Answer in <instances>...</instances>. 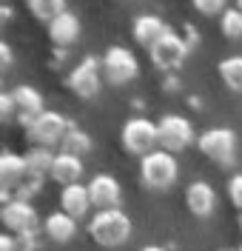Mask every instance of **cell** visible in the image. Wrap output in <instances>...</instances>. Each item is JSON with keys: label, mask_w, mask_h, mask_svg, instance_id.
I'll use <instances>...</instances> for the list:
<instances>
[{"label": "cell", "mask_w": 242, "mask_h": 251, "mask_svg": "<svg viewBox=\"0 0 242 251\" xmlns=\"http://www.w3.org/2000/svg\"><path fill=\"white\" fill-rule=\"evenodd\" d=\"M199 151L214 160V163H220V166H228V163H234V151H237V137H234V131L231 128H208L205 134H199Z\"/></svg>", "instance_id": "9c48e42d"}, {"label": "cell", "mask_w": 242, "mask_h": 251, "mask_svg": "<svg viewBox=\"0 0 242 251\" xmlns=\"http://www.w3.org/2000/svg\"><path fill=\"white\" fill-rule=\"evenodd\" d=\"M143 251H165V249H160V246H145Z\"/></svg>", "instance_id": "f546056e"}, {"label": "cell", "mask_w": 242, "mask_h": 251, "mask_svg": "<svg viewBox=\"0 0 242 251\" xmlns=\"http://www.w3.org/2000/svg\"><path fill=\"white\" fill-rule=\"evenodd\" d=\"M151 54V63L160 69V72H177L182 60L188 57V43H185V37H179L177 31H165L160 40L154 43V49L148 51Z\"/></svg>", "instance_id": "52a82bcc"}, {"label": "cell", "mask_w": 242, "mask_h": 251, "mask_svg": "<svg viewBox=\"0 0 242 251\" xmlns=\"http://www.w3.org/2000/svg\"><path fill=\"white\" fill-rule=\"evenodd\" d=\"M54 160H57V154L51 151V149H40V146H34L32 151L26 154V169H29V174H34V177H51V166H54Z\"/></svg>", "instance_id": "ffe728a7"}, {"label": "cell", "mask_w": 242, "mask_h": 251, "mask_svg": "<svg viewBox=\"0 0 242 251\" xmlns=\"http://www.w3.org/2000/svg\"><path fill=\"white\" fill-rule=\"evenodd\" d=\"M220 29L228 40H240L242 37V9L240 6H228L225 15L220 17Z\"/></svg>", "instance_id": "cb8c5ba5"}, {"label": "cell", "mask_w": 242, "mask_h": 251, "mask_svg": "<svg viewBox=\"0 0 242 251\" xmlns=\"http://www.w3.org/2000/svg\"><path fill=\"white\" fill-rule=\"evenodd\" d=\"M15 103H17V114H20V123H34L40 114H43V94L37 92L34 86H17L15 92Z\"/></svg>", "instance_id": "5bb4252c"}, {"label": "cell", "mask_w": 242, "mask_h": 251, "mask_svg": "<svg viewBox=\"0 0 242 251\" xmlns=\"http://www.w3.org/2000/svg\"><path fill=\"white\" fill-rule=\"evenodd\" d=\"M60 151H63V154H71V157H80V160H83V154H88V151H91V137H88L83 128L71 126V128H68V134L63 137V143H60Z\"/></svg>", "instance_id": "44dd1931"}, {"label": "cell", "mask_w": 242, "mask_h": 251, "mask_svg": "<svg viewBox=\"0 0 242 251\" xmlns=\"http://www.w3.org/2000/svg\"><path fill=\"white\" fill-rule=\"evenodd\" d=\"M15 246H17L15 237H9V234L0 237V251H15Z\"/></svg>", "instance_id": "f1b7e54d"}, {"label": "cell", "mask_w": 242, "mask_h": 251, "mask_svg": "<svg viewBox=\"0 0 242 251\" xmlns=\"http://www.w3.org/2000/svg\"><path fill=\"white\" fill-rule=\"evenodd\" d=\"M220 77L231 92H242V54L220 60Z\"/></svg>", "instance_id": "7402d4cb"}, {"label": "cell", "mask_w": 242, "mask_h": 251, "mask_svg": "<svg viewBox=\"0 0 242 251\" xmlns=\"http://www.w3.org/2000/svg\"><path fill=\"white\" fill-rule=\"evenodd\" d=\"M66 86L77 94V97H83V100L97 97L100 89H103V60H100V57H86L80 66L71 69Z\"/></svg>", "instance_id": "8992f818"}, {"label": "cell", "mask_w": 242, "mask_h": 251, "mask_svg": "<svg viewBox=\"0 0 242 251\" xmlns=\"http://www.w3.org/2000/svg\"><path fill=\"white\" fill-rule=\"evenodd\" d=\"M17 111V103H15V94L12 92H6V94H0V117L3 120H9L12 114Z\"/></svg>", "instance_id": "4316f807"}, {"label": "cell", "mask_w": 242, "mask_h": 251, "mask_svg": "<svg viewBox=\"0 0 242 251\" xmlns=\"http://www.w3.org/2000/svg\"><path fill=\"white\" fill-rule=\"evenodd\" d=\"M240 228H242V214H240Z\"/></svg>", "instance_id": "4dcf8cb0"}, {"label": "cell", "mask_w": 242, "mask_h": 251, "mask_svg": "<svg viewBox=\"0 0 242 251\" xmlns=\"http://www.w3.org/2000/svg\"><path fill=\"white\" fill-rule=\"evenodd\" d=\"M103 77L114 86H126L134 77H140V63L134 51L126 46H111L103 54Z\"/></svg>", "instance_id": "277c9868"}, {"label": "cell", "mask_w": 242, "mask_h": 251, "mask_svg": "<svg viewBox=\"0 0 242 251\" xmlns=\"http://www.w3.org/2000/svg\"><path fill=\"white\" fill-rule=\"evenodd\" d=\"M29 128V140L34 146H40V149H51V146H57V143H63V137L68 134V128L71 123H66L63 114H57V111H43L34 123L26 126Z\"/></svg>", "instance_id": "ba28073f"}, {"label": "cell", "mask_w": 242, "mask_h": 251, "mask_svg": "<svg viewBox=\"0 0 242 251\" xmlns=\"http://www.w3.org/2000/svg\"><path fill=\"white\" fill-rule=\"evenodd\" d=\"M240 251H242V249H240Z\"/></svg>", "instance_id": "d6a6232c"}, {"label": "cell", "mask_w": 242, "mask_h": 251, "mask_svg": "<svg viewBox=\"0 0 242 251\" xmlns=\"http://www.w3.org/2000/svg\"><path fill=\"white\" fill-rule=\"evenodd\" d=\"M43 228H46V237L51 243H68L71 237L77 234V223L74 217H68L66 211H51L43 223Z\"/></svg>", "instance_id": "d6986e66"}, {"label": "cell", "mask_w": 242, "mask_h": 251, "mask_svg": "<svg viewBox=\"0 0 242 251\" xmlns=\"http://www.w3.org/2000/svg\"><path fill=\"white\" fill-rule=\"evenodd\" d=\"M0 217H3V226H6L9 231H15L17 237L34 234L37 226H40L34 205L23 203V200H12V203H6L3 205V211H0Z\"/></svg>", "instance_id": "30bf717a"}, {"label": "cell", "mask_w": 242, "mask_h": 251, "mask_svg": "<svg viewBox=\"0 0 242 251\" xmlns=\"http://www.w3.org/2000/svg\"><path fill=\"white\" fill-rule=\"evenodd\" d=\"M88 194H91V205L97 211H111L120 208V183L114 180L111 174H94L88 183Z\"/></svg>", "instance_id": "8fae6325"}, {"label": "cell", "mask_w": 242, "mask_h": 251, "mask_svg": "<svg viewBox=\"0 0 242 251\" xmlns=\"http://www.w3.org/2000/svg\"><path fill=\"white\" fill-rule=\"evenodd\" d=\"M157 134H160L162 151L174 154V151H182V149H188L194 143V126L182 114H165L157 123Z\"/></svg>", "instance_id": "5b68a950"}, {"label": "cell", "mask_w": 242, "mask_h": 251, "mask_svg": "<svg viewBox=\"0 0 242 251\" xmlns=\"http://www.w3.org/2000/svg\"><path fill=\"white\" fill-rule=\"evenodd\" d=\"M228 197H231V203L242 211V174H234V177L228 180Z\"/></svg>", "instance_id": "484cf974"}, {"label": "cell", "mask_w": 242, "mask_h": 251, "mask_svg": "<svg viewBox=\"0 0 242 251\" xmlns=\"http://www.w3.org/2000/svg\"><path fill=\"white\" fill-rule=\"evenodd\" d=\"M88 234L97 246L103 249H114L123 246L131 237V220L123 208H111V211H97L88 220Z\"/></svg>", "instance_id": "6da1fadb"}, {"label": "cell", "mask_w": 242, "mask_h": 251, "mask_svg": "<svg viewBox=\"0 0 242 251\" xmlns=\"http://www.w3.org/2000/svg\"><path fill=\"white\" fill-rule=\"evenodd\" d=\"M26 174H29L26 157L15 154V151H3V154H0V188H3L6 194H12V191L23 183Z\"/></svg>", "instance_id": "4fadbf2b"}, {"label": "cell", "mask_w": 242, "mask_h": 251, "mask_svg": "<svg viewBox=\"0 0 242 251\" xmlns=\"http://www.w3.org/2000/svg\"><path fill=\"white\" fill-rule=\"evenodd\" d=\"M88 205H91V194H88V186H66L60 191V211H66L68 217H83L86 211H88Z\"/></svg>", "instance_id": "e0dca14e"}, {"label": "cell", "mask_w": 242, "mask_h": 251, "mask_svg": "<svg viewBox=\"0 0 242 251\" xmlns=\"http://www.w3.org/2000/svg\"><path fill=\"white\" fill-rule=\"evenodd\" d=\"M0 63H3V69H9V66H12V49H9L6 40L0 43Z\"/></svg>", "instance_id": "83f0119b"}, {"label": "cell", "mask_w": 242, "mask_h": 251, "mask_svg": "<svg viewBox=\"0 0 242 251\" xmlns=\"http://www.w3.org/2000/svg\"><path fill=\"white\" fill-rule=\"evenodd\" d=\"M80 177H83V160L60 151L57 160H54V166H51V180L66 188V186H77Z\"/></svg>", "instance_id": "ac0fdd59"}, {"label": "cell", "mask_w": 242, "mask_h": 251, "mask_svg": "<svg viewBox=\"0 0 242 251\" xmlns=\"http://www.w3.org/2000/svg\"><path fill=\"white\" fill-rule=\"evenodd\" d=\"M185 205L191 208L194 217H208L211 211L217 208V191L211 183L205 180H197L185 188Z\"/></svg>", "instance_id": "7c38bea8"}, {"label": "cell", "mask_w": 242, "mask_h": 251, "mask_svg": "<svg viewBox=\"0 0 242 251\" xmlns=\"http://www.w3.org/2000/svg\"><path fill=\"white\" fill-rule=\"evenodd\" d=\"M165 31H168V26H165V23H162V17H157V15H140V17H134V26H131L134 40H137L140 46H145L148 51L154 49V43L160 40Z\"/></svg>", "instance_id": "9a60e30c"}, {"label": "cell", "mask_w": 242, "mask_h": 251, "mask_svg": "<svg viewBox=\"0 0 242 251\" xmlns=\"http://www.w3.org/2000/svg\"><path fill=\"white\" fill-rule=\"evenodd\" d=\"M29 12H32L37 20H43V23L51 26V23L66 12V6L60 0H29Z\"/></svg>", "instance_id": "603a6c76"}, {"label": "cell", "mask_w": 242, "mask_h": 251, "mask_svg": "<svg viewBox=\"0 0 242 251\" xmlns=\"http://www.w3.org/2000/svg\"><path fill=\"white\" fill-rule=\"evenodd\" d=\"M177 157L171 154V151H151V154H145L140 160V180H143L148 188H154V191H165V188H171L177 183Z\"/></svg>", "instance_id": "7a4b0ae2"}, {"label": "cell", "mask_w": 242, "mask_h": 251, "mask_svg": "<svg viewBox=\"0 0 242 251\" xmlns=\"http://www.w3.org/2000/svg\"><path fill=\"white\" fill-rule=\"evenodd\" d=\"M157 143H160V134H157V123L148 120V117H131L123 126V146L126 151L137 157H145L151 151H157Z\"/></svg>", "instance_id": "3957f363"}, {"label": "cell", "mask_w": 242, "mask_h": 251, "mask_svg": "<svg viewBox=\"0 0 242 251\" xmlns=\"http://www.w3.org/2000/svg\"><path fill=\"white\" fill-rule=\"evenodd\" d=\"M237 6H240V9H242V0H240V3H237Z\"/></svg>", "instance_id": "1f68e13d"}, {"label": "cell", "mask_w": 242, "mask_h": 251, "mask_svg": "<svg viewBox=\"0 0 242 251\" xmlns=\"http://www.w3.org/2000/svg\"><path fill=\"white\" fill-rule=\"evenodd\" d=\"M194 9H197V12H202V15H225V3H222V0H194Z\"/></svg>", "instance_id": "d4e9b609"}, {"label": "cell", "mask_w": 242, "mask_h": 251, "mask_svg": "<svg viewBox=\"0 0 242 251\" xmlns=\"http://www.w3.org/2000/svg\"><path fill=\"white\" fill-rule=\"evenodd\" d=\"M48 37H51V43L57 49H68L71 43H77V37H80V20H77V15H71L66 9L63 15L48 26Z\"/></svg>", "instance_id": "2e32d148"}]
</instances>
